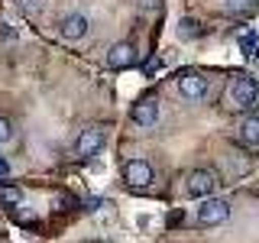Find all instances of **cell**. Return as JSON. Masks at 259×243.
I'll return each mask as SVG.
<instances>
[{"label":"cell","instance_id":"14","mask_svg":"<svg viewBox=\"0 0 259 243\" xmlns=\"http://www.w3.org/2000/svg\"><path fill=\"white\" fill-rule=\"evenodd\" d=\"M20 7L26 13H42L46 10V0H20Z\"/></svg>","mask_w":259,"mask_h":243},{"label":"cell","instance_id":"10","mask_svg":"<svg viewBox=\"0 0 259 243\" xmlns=\"http://www.w3.org/2000/svg\"><path fill=\"white\" fill-rule=\"evenodd\" d=\"M136 62V49H133V43H113L110 46V52H107V65L110 68H130V65Z\"/></svg>","mask_w":259,"mask_h":243},{"label":"cell","instance_id":"15","mask_svg":"<svg viewBox=\"0 0 259 243\" xmlns=\"http://www.w3.org/2000/svg\"><path fill=\"white\" fill-rule=\"evenodd\" d=\"M13 136V127H10V120L7 117H0V143H7Z\"/></svg>","mask_w":259,"mask_h":243},{"label":"cell","instance_id":"11","mask_svg":"<svg viewBox=\"0 0 259 243\" xmlns=\"http://www.w3.org/2000/svg\"><path fill=\"white\" fill-rule=\"evenodd\" d=\"M20 201H23V188H20V185H13V182H0V205L16 208Z\"/></svg>","mask_w":259,"mask_h":243},{"label":"cell","instance_id":"7","mask_svg":"<svg viewBox=\"0 0 259 243\" xmlns=\"http://www.w3.org/2000/svg\"><path fill=\"white\" fill-rule=\"evenodd\" d=\"M88 29H91V20H88L84 13H78V10H75V13H65L62 23H59L62 39H68V43H78V39H84Z\"/></svg>","mask_w":259,"mask_h":243},{"label":"cell","instance_id":"9","mask_svg":"<svg viewBox=\"0 0 259 243\" xmlns=\"http://www.w3.org/2000/svg\"><path fill=\"white\" fill-rule=\"evenodd\" d=\"M237 143L243 149H259V117L243 113L240 124H237Z\"/></svg>","mask_w":259,"mask_h":243},{"label":"cell","instance_id":"1","mask_svg":"<svg viewBox=\"0 0 259 243\" xmlns=\"http://www.w3.org/2000/svg\"><path fill=\"white\" fill-rule=\"evenodd\" d=\"M221 104L230 113H249L259 104V88H256V81L249 78V75H237V78H230V85H227V91L221 97Z\"/></svg>","mask_w":259,"mask_h":243},{"label":"cell","instance_id":"12","mask_svg":"<svg viewBox=\"0 0 259 243\" xmlns=\"http://www.w3.org/2000/svg\"><path fill=\"white\" fill-rule=\"evenodd\" d=\"M178 39H182V43H191V39H198V32H201V23L198 20H191V16H182V20H178Z\"/></svg>","mask_w":259,"mask_h":243},{"label":"cell","instance_id":"5","mask_svg":"<svg viewBox=\"0 0 259 243\" xmlns=\"http://www.w3.org/2000/svg\"><path fill=\"white\" fill-rule=\"evenodd\" d=\"M185 191L191 194V198H210V194L217 191V175L210 172V169H191L188 178H185Z\"/></svg>","mask_w":259,"mask_h":243},{"label":"cell","instance_id":"6","mask_svg":"<svg viewBox=\"0 0 259 243\" xmlns=\"http://www.w3.org/2000/svg\"><path fill=\"white\" fill-rule=\"evenodd\" d=\"M156 172H152V166L146 159H126L123 162V182L130 188H149Z\"/></svg>","mask_w":259,"mask_h":243},{"label":"cell","instance_id":"3","mask_svg":"<svg viewBox=\"0 0 259 243\" xmlns=\"http://www.w3.org/2000/svg\"><path fill=\"white\" fill-rule=\"evenodd\" d=\"M104 143H107V127H104V124L84 127V130L78 133V140H75L78 159H91V156H97V152L104 149Z\"/></svg>","mask_w":259,"mask_h":243},{"label":"cell","instance_id":"13","mask_svg":"<svg viewBox=\"0 0 259 243\" xmlns=\"http://www.w3.org/2000/svg\"><path fill=\"white\" fill-rule=\"evenodd\" d=\"M259 7V0H224V10L233 16H249Z\"/></svg>","mask_w":259,"mask_h":243},{"label":"cell","instance_id":"4","mask_svg":"<svg viewBox=\"0 0 259 243\" xmlns=\"http://www.w3.org/2000/svg\"><path fill=\"white\" fill-rule=\"evenodd\" d=\"M207 91H210V78L204 75V71H194V68H188V71H182L178 75V94L185 97V101H204L207 97Z\"/></svg>","mask_w":259,"mask_h":243},{"label":"cell","instance_id":"16","mask_svg":"<svg viewBox=\"0 0 259 243\" xmlns=\"http://www.w3.org/2000/svg\"><path fill=\"white\" fill-rule=\"evenodd\" d=\"M7 172H10V166H7V162H4V159H0V178H4Z\"/></svg>","mask_w":259,"mask_h":243},{"label":"cell","instance_id":"8","mask_svg":"<svg viewBox=\"0 0 259 243\" xmlns=\"http://www.w3.org/2000/svg\"><path fill=\"white\" fill-rule=\"evenodd\" d=\"M130 120H133L140 130H152L159 124V101L156 97H146V101L133 104V110H130Z\"/></svg>","mask_w":259,"mask_h":243},{"label":"cell","instance_id":"2","mask_svg":"<svg viewBox=\"0 0 259 243\" xmlns=\"http://www.w3.org/2000/svg\"><path fill=\"white\" fill-rule=\"evenodd\" d=\"M227 217H230V201H224V198H201L198 201V208H194V221H198L201 227H217V224H224Z\"/></svg>","mask_w":259,"mask_h":243}]
</instances>
